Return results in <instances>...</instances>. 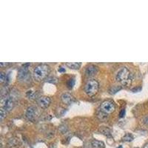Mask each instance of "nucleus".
<instances>
[{"instance_id": "nucleus-1", "label": "nucleus", "mask_w": 148, "mask_h": 148, "mask_svg": "<svg viewBox=\"0 0 148 148\" xmlns=\"http://www.w3.org/2000/svg\"><path fill=\"white\" fill-rule=\"evenodd\" d=\"M116 79L119 82L121 83L124 85H129L131 84V81L133 79V76L130 73L127 68L121 67L118 71L116 75Z\"/></svg>"}, {"instance_id": "nucleus-2", "label": "nucleus", "mask_w": 148, "mask_h": 148, "mask_svg": "<svg viewBox=\"0 0 148 148\" xmlns=\"http://www.w3.org/2000/svg\"><path fill=\"white\" fill-rule=\"evenodd\" d=\"M50 73V67L47 64H40L36 67L34 70V76L36 80H43Z\"/></svg>"}, {"instance_id": "nucleus-3", "label": "nucleus", "mask_w": 148, "mask_h": 148, "mask_svg": "<svg viewBox=\"0 0 148 148\" xmlns=\"http://www.w3.org/2000/svg\"><path fill=\"white\" fill-rule=\"evenodd\" d=\"M99 88V84L96 80L91 79L86 83L84 86V92L88 96H93L97 93Z\"/></svg>"}, {"instance_id": "nucleus-4", "label": "nucleus", "mask_w": 148, "mask_h": 148, "mask_svg": "<svg viewBox=\"0 0 148 148\" xmlns=\"http://www.w3.org/2000/svg\"><path fill=\"white\" fill-rule=\"evenodd\" d=\"M14 104H15V100L13 96L8 95L5 97H2L1 99L2 108H4L7 112H9L14 108Z\"/></svg>"}, {"instance_id": "nucleus-5", "label": "nucleus", "mask_w": 148, "mask_h": 148, "mask_svg": "<svg viewBox=\"0 0 148 148\" xmlns=\"http://www.w3.org/2000/svg\"><path fill=\"white\" fill-rule=\"evenodd\" d=\"M115 109H116L115 104L110 101H105L101 104V112L104 113L105 114H110V113H113Z\"/></svg>"}, {"instance_id": "nucleus-6", "label": "nucleus", "mask_w": 148, "mask_h": 148, "mask_svg": "<svg viewBox=\"0 0 148 148\" xmlns=\"http://www.w3.org/2000/svg\"><path fill=\"white\" fill-rule=\"evenodd\" d=\"M38 114H39V112L37 108L36 107L31 106L27 108V112H26V117L29 120H34L36 118Z\"/></svg>"}, {"instance_id": "nucleus-7", "label": "nucleus", "mask_w": 148, "mask_h": 148, "mask_svg": "<svg viewBox=\"0 0 148 148\" xmlns=\"http://www.w3.org/2000/svg\"><path fill=\"white\" fill-rule=\"evenodd\" d=\"M30 77V74H29V71L27 67H23V68L19 70L18 74V79H19V81L27 82L28 81Z\"/></svg>"}, {"instance_id": "nucleus-8", "label": "nucleus", "mask_w": 148, "mask_h": 148, "mask_svg": "<svg viewBox=\"0 0 148 148\" xmlns=\"http://www.w3.org/2000/svg\"><path fill=\"white\" fill-rule=\"evenodd\" d=\"M37 104L42 108H47L51 104V99L47 96H40L37 99Z\"/></svg>"}, {"instance_id": "nucleus-9", "label": "nucleus", "mask_w": 148, "mask_h": 148, "mask_svg": "<svg viewBox=\"0 0 148 148\" xmlns=\"http://www.w3.org/2000/svg\"><path fill=\"white\" fill-rule=\"evenodd\" d=\"M98 72V67L94 65L88 66L85 70L86 76H95Z\"/></svg>"}, {"instance_id": "nucleus-10", "label": "nucleus", "mask_w": 148, "mask_h": 148, "mask_svg": "<svg viewBox=\"0 0 148 148\" xmlns=\"http://www.w3.org/2000/svg\"><path fill=\"white\" fill-rule=\"evenodd\" d=\"M61 98H62L63 102L67 104H71L74 101V98L69 93H64Z\"/></svg>"}, {"instance_id": "nucleus-11", "label": "nucleus", "mask_w": 148, "mask_h": 148, "mask_svg": "<svg viewBox=\"0 0 148 148\" xmlns=\"http://www.w3.org/2000/svg\"><path fill=\"white\" fill-rule=\"evenodd\" d=\"M66 65L69 67V68H71V69L78 70V69H79V67H80V66H81V63H79V62H68V63H66Z\"/></svg>"}, {"instance_id": "nucleus-12", "label": "nucleus", "mask_w": 148, "mask_h": 148, "mask_svg": "<svg viewBox=\"0 0 148 148\" xmlns=\"http://www.w3.org/2000/svg\"><path fill=\"white\" fill-rule=\"evenodd\" d=\"M92 146L93 148H103L104 147V143L101 141H97V140H93L92 141Z\"/></svg>"}, {"instance_id": "nucleus-13", "label": "nucleus", "mask_w": 148, "mask_h": 148, "mask_svg": "<svg viewBox=\"0 0 148 148\" xmlns=\"http://www.w3.org/2000/svg\"><path fill=\"white\" fill-rule=\"evenodd\" d=\"M133 137L132 136V135L129 134V133H127V134H126L124 136V138H123V140L125 141H133Z\"/></svg>"}, {"instance_id": "nucleus-14", "label": "nucleus", "mask_w": 148, "mask_h": 148, "mask_svg": "<svg viewBox=\"0 0 148 148\" xmlns=\"http://www.w3.org/2000/svg\"><path fill=\"white\" fill-rule=\"evenodd\" d=\"M74 84H75V79H69L68 82H67V87H68V88H70V89L73 88Z\"/></svg>"}, {"instance_id": "nucleus-15", "label": "nucleus", "mask_w": 148, "mask_h": 148, "mask_svg": "<svg viewBox=\"0 0 148 148\" xmlns=\"http://www.w3.org/2000/svg\"><path fill=\"white\" fill-rule=\"evenodd\" d=\"M6 113H7V111L5 110L4 108H1V120H3V119L6 116Z\"/></svg>"}, {"instance_id": "nucleus-16", "label": "nucleus", "mask_w": 148, "mask_h": 148, "mask_svg": "<svg viewBox=\"0 0 148 148\" xmlns=\"http://www.w3.org/2000/svg\"><path fill=\"white\" fill-rule=\"evenodd\" d=\"M6 80V76H5V74L4 73H1V74H0V82H4Z\"/></svg>"}, {"instance_id": "nucleus-17", "label": "nucleus", "mask_w": 148, "mask_h": 148, "mask_svg": "<svg viewBox=\"0 0 148 148\" xmlns=\"http://www.w3.org/2000/svg\"><path fill=\"white\" fill-rule=\"evenodd\" d=\"M125 115V109H122L121 110V112H120V114H119V116L120 118H122V117H124Z\"/></svg>"}, {"instance_id": "nucleus-18", "label": "nucleus", "mask_w": 148, "mask_h": 148, "mask_svg": "<svg viewBox=\"0 0 148 148\" xmlns=\"http://www.w3.org/2000/svg\"><path fill=\"white\" fill-rule=\"evenodd\" d=\"M59 72H60V73L65 72V69H64V68L63 67H59Z\"/></svg>"}, {"instance_id": "nucleus-19", "label": "nucleus", "mask_w": 148, "mask_h": 148, "mask_svg": "<svg viewBox=\"0 0 148 148\" xmlns=\"http://www.w3.org/2000/svg\"><path fill=\"white\" fill-rule=\"evenodd\" d=\"M143 148H148V144H147V145H145V147H144Z\"/></svg>"}, {"instance_id": "nucleus-20", "label": "nucleus", "mask_w": 148, "mask_h": 148, "mask_svg": "<svg viewBox=\"0 0 148 148\" xmlns=\"http://www.w3.org/2000/svg\"><path fill=\"white\" fill-rule=\"evenodd\" d=\"M117 148H123V147L121 146H119V147H117Z\"/></svg>"}]
</instances>
